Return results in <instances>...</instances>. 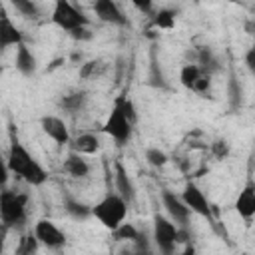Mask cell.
Returning <instances> with one entry per match:
<instances>
[{"label": "cell", "mask_w": 255, "mask_h": 255, "mask_svg": "<svg viewBox=\"0 0 255 255\" xmlns=\"http://www.w3.org/2000/svg\"><path fill=\"white\" fill-rule=\"evenodd\" d=\"M6 163H8V169H10L12 175H16L18 179L26 181L32 187H38L48 179V173H46L44 165L28 151V147L18 137L10 139L8 153H6Z\"/></svg>", "instance_id": "1"}, {"label": "cell", "mask_w": 255, "mask_h": 255, "mask_svg": "<svg viewBox=\"0 0 255 255\" xmlns=\"http://www.w3.org/2000/svg\"><path fill=\"white\" fill-rule=\"evenodd\" d=\"M128 209H129V203L120 193L110 191L92 207V217H96L102 223V227L114 231L122 221H126Z\"/></svg>", "instance_id": "2"}, {"label": "cell", "mask_w": 255, "mask_h": 255, "mask_svg": "<svg viewBox=\"0 0 255 255\" xmlns=\"http://www.w3.org/2000/svg\"><path fill=\"white\" fill-rule=\"evenodd\" d=\"M28 195L2 187L0 191V221L6 229H20L26 223Z\"/></svg>", "instance_id": "3"}, {"label": "cell", "mask_w": 255, "mask_h": 255, "mask_svg": "<svg viewBox=\"0 0 255 255\" xmlns=\"http://www.w3.org/2000/svg\"><path fill=\"white\" fill-rule=\"evenodd\" d=\"M133 124H135V120L126 112V108H124V104L118 96L112 104V110H110L104 126H102V131L106 135H110L118 145H126L131 139Z\"/></svg>", "instance_id": "4"}, {"label": "cell", "mask_w": 255, "mask_h": 255, "mask_svg": "<svg viewBox=\"0 0 255 255\" xmlns=\"http://www.w3.org/2000/svg\"><path fill=\"white\" fill-rule=\"evenodd\" d=\"M50 18H52L54 26H58L60 30H64L68 34L90 24L88 16L80 8H76L70 0H54V8H52V16Z\"/></svg>", "instance_id": "5"}, {"label": "cell", "mask_w": 255, "mask_h": 255, "mask_svg": "<svg viewBox=\"0 0 255 255\" xmlns=\"http://www.w3.org/2000/svg\"><path fill=\"white\" fill-rule=\"evenodd\" d=\"M151 239L163 255H171L177 247V225L169 217H165L161 213H155L153 215Z\"/></svg>", "instance_id": "6"}, {"label": "cell", "mask_w": 255, "mask_h": 255, "mask_svg": "<svg viewBox=\"0 0 255 255\" xmlns=\"http://www.w3.org/2000/svg\"><path fill=\"white\" fill-rule=\"evenodd\" d=\"M181 199L183 203L189 207L191 213H197L199 217H205L209 221H213V211H211V203L207 199V195L203 193V189L193 183V181H187L183 191H181Z\"/></svg>", "instance_id": "7"}, {"label": "cell", "mask_w": 255, "mask_h": 255, "mask_svg": "<svg viewBox=\"0 0 255 255\" xmlns=\"http://www.w3.org/2000/svg\"><path fill=\"white\" fill-rule=\"evenodd\" d=\"M179 84L195 94H207L211 86V76L203 72L195 62H187L179 70Z\"/></svg>", "instance_id": "8"}, {"label": "cell", "mask_w": 255, "mask_h": 255, "mask_svg": "<svg viewBox=\"0 0 255 255\" xmlns=\"http://www.w3.org/2000/svg\"><path fill=\"white\" fill-rule=\"evenodd\" d=\"M34 237L38 239L40 245H44L46 249H62L66 245V233L50 219H38L34 223Z\"/></svg>", "instance_id": "9"}, {"label": "cell", "mask_w": 255, "mask_h": 255, "mask_svg": "<svg viewBox=\"0 0 255 255\" xmlns=\"http://www.w3.org/2000/svg\"><path fill=\"white\" fill-rule=\"evenodd\" d=\"M161 205L165 207L167 217H169L175 225H187V223H189L191 211H189V207L183 203L181 195H177L175 191L163 189V191H161Z\"/></svg>", "instance_id": "10"}, {"label": "cell", "mask_w": 255, "mask_h": 255, "mask_svg": "<svg viewBox=\"0 0 255 255\" xmlns=\"http://www.w3.org/2000/svg\"><path fill=\"white\" fill-rule=\"evenodd\" d=\"M92 10L100 22L112 26H128V16L122 12L116 0H92Z\"/></svg>", "instance_id": "11"}, {"label": "cell", "mask_w": 255, "mask_h": 255, "mask_svg": "<svg viewBox=\"0 0 255 255\" xmlns=\"http://www.w3.org/2000/svg\"><path fill=\"white\" fill-rule=\"evenodd\" d=\"M20 42H24V36L20 32V28L12 22L6 6L0 2V52L18 46Z\"/></svg>", "instance_id": "12"}, {"label": "cell", "mask_w": 255, "mask_h": 255, "mask_svg": "<svg viewBox=\"0 0 255 255\" xmlns=\"http://www.w3.org/2000/svg\"><path fill=\"white\" fill-rule=\"evenodd\" d=\"M40 128H42V131L54 141V143H58V145H66V143H70V129H68V124L62 120V118H58V116H42V120H40Z\"/></svg>", "instance_id": "13"}, {"label": "cell", "mask_w": 255, "mask_h": 255, "mask_svg": "<svg viewBox=\"0 0 255 255\" xmlns=\"http://www.w3.org/2000/svg\"><path fill=\"white\" fill-rule=\"evenodd\" d=\"M14 66L16 70L26 76V78H32L38 70V60H36V54L30 50V46L26 42H20L16 46V56H14Z\"/></svg>", "instance_id": "14"}, {"label": "cell", "mask_w": 255, "mask_h": 255, "mask_svg": "<svg viewBox=\"0 0 255 255\" xmlns=\"http://www.w3.org/2000/svg\"><path fill=\"white\" fill-rule=\"evenodd\" d=\"M114 183H116V193H120L131 205L135 201V185H133V179L129 177V173H128V169L124 167L122 161H116Z\"/></svg>", "instance_id": "15"}, {"label": "cell", "mask_w": 255, "mask_h": 255, "mask_svg": "<svg viewBox=\"0 0 255 255\" xmlns=\"http://www.w3.org/2000/svg\"><path fill=\"white\" fill-rule=\"evenodd\" d=\"M235 211L245 219L251 221L255 215V183L247 181V185L239 191L237 199H235Z\"/></svg>", "instance_id": "16"}, {"label": "cell", "mask_w": 255, "mask_h": 255, "mask_svg": "<svg viewBox=\"0 0 255 255\" xmlns=\"http://www.w3.org/2000/svg\"><path fill=\"white\" fill-rule=\"evenodd\" d=\"M62 169H64L70 177H74V179H86V177L90 175V171H92V167H90L88 159H86L82 153L74 151V149L66 155Z\"/></svg>", "instance_id": "17"}, {"label": "cell", "mask_w": 255, "mask_h": 255, "mask_svg": "<svg viewBox=\"0 0 255 255\" xmlns=\"http://www.w3.org/2000/svg\"><path fill=\"white\" fill-rule=\"evenodd\" d=\"M70 141H72V149L78 151V153H82V155H94V153H98L102 149L100 137L96 133H92V131L80 133V135H76Z\"/></svg>", "instance_id": "18"}, {"label": "cell", "mask_w": 255, "mask_h": 255, "mask_svg": "<svg viewBox=\"0 0 255 255\" xmlns=\"http://www.w3.org/2000/svg\"><path fill=\"white\" fill-rule=\"evenodd\" d=\"M64 209H66L68 215L74 217V219H88V217L92 215V207H90V205H86L84 201H78V199H74V197H70V195L64 197Z\"/></svg>", "instance_id": "19"}, {"label": "cell", "mask_w": 255, "mask_h": 255, "mask_svg": "<svg viewBox=\"0 0 255 255\" xmlns=\"http://www.w3.org/2000/svg\"><path fill=\"white\" fill-rule=\"evenodd\" d=\"M195 64H197L203 72H207L209 76L219 70V58L215 56V52H213L211 48H201V50L197 52V62H195Z\"/></svg>", "instance_id": "20"}, {"label": "cell", "mask_w": 255, "mask_h": 255, "mask_svg": "<svg viewBox=\"0 0 255 255\" xmlns=\"http://www.w3.org/2000/svg\"><path fill=\"white\" fill-rule=\"evenodd\" d=\"M88 102V94L86 92H74V94H68L60 100V108L68 114H76L80 112Z\"/></svg>", "instance_id": "21"}, {"label": "cell", "mask_w": 255, "mask_h": 255, "mask_svg": "<svg viewBox=\"0 0 255 255\" xmlns=\"http://www.w3.org/2000/svg\"><path fill=\"white\" fill-rule=\"evenodd\" d=\"M175 18H177V12L171 10V8H161L159 12H155L151 16V24L157 28V30H171L175 26Z\"/></svg>", "instance_id": "22"}, {"label": "cell", "mask_w": 255, "mask_h": 255, "mask_svg": "<svg viewBox=\"0 0 255 255\" xmlns=\"http://www.w3.org/2000/svg\"><path fill=\"white\" fill-rule=\"evenodd\" d=\"M10 4L24 18H38V14H40L36 0H10Z\"/></svg>", "instance_id": "23"}, {"label": "cell", "mask_w": 255, "mask_h": 255, "mask_svg": "<svg viewBox=\"0 0 255 255\" xmlns=\"http://www.w3.org/2000/svg\"><path fill=\"white\" fill-rule=\"evenodd\" d=\"M112 233H114V237H116L118 241H133V239L139 235V229H137L133 223H126V221H122Z\"/></svg>", "instance_id": "24"}, {"label": "cell", "mask_w": 255, "mask_h": 255, "mask_svg": "<svg viewBox=\"0 0 255 255\" xmlns=\"http://www.w3.org/2000/svg\"><path fill=\"white\" fill-rule=\"evenodd\" d=\"M145 161H147L151 167H163V165L169 161V157H167V153H165L163 149H159V147H147V149H145Z\"/></svg>", "instance_id": "25"}, {"label": "cell", "mask_w": 255, "mask_h": 255, "mask_svg": "<svg viewBox=\"0 0 255 255\" xmlns=\"http://www.w3.org/2000/svg\"><path fill=\"white\" fill-rule=\"evenodd\" d=\"M38 239L34 237V233L32 235H26V237H22L20 239V245L16 247V253H34V251H38Z\"/></svg>", "instance_id": "26"}, {"label": "cell", "mask_w": 255, "mask_h": 255, "mask_svg": "<svg viewBox=\"0 0 255 255\" xmlns=\"http://www.w3.org/2000/svg\"><path fill=\"white\" fill-rule=\"evenodd\" d=\"M211 151H213V155L217 157V159H223V157H227L229 155V151H231V147H229V141L227 139H215L213 143H211Z\"/></svg>", "instance_id": "27"}, {"label": "cell", "mask_w": 255, "mask_h": 255, "mask_svg": "<svg viewBox=\"0 0 255 255\" xmlns=\"http://www.w3.org/2000/svg\"><path fill=\"white\" fill-rule=\"evenodd\" d=\"M131 6L135 10H139L141 14H151L153 12V0H129Z\"/></svg>", "instance_id": "28"}, {"label": "cell", "mask_w": 255, "mask_h": 255, "mask_svg": "<svg viewBox=\"0 0 255 255\" xmlns=\"http://www.w3.org/2000/svg\"><path fill=\"white\" fill-rule=\"evenodd\" d=\"M100 66H102V64H100V62H96V60L86 62V64L82 66V70H80V76H82V78H90V76L98 74V68H100Z\"/></svg>", "instance_id": "29"}, {"label": "cell", "mask_w": 255, "mask_h": 255, "mask_svg": "<svg viewBox=\"0 0 255 255\" xmlns=\"http://www.w3.org/2000/svg\"><path fill=\"white\" fill-rule=\"evenodd\" d=\"M8 179H10V169H8L6 157H2V153H0V189H2V187H6Z\"/></svg>", "instance_id": "30"}, {"label": "cell", "mask_w": 255, "mask_h": 255, "mask_svg": "<svg viewBox=\"0 0 255 255\" xmlns=\"http://www.w3.org/2000/svg\"><path fill=\"white\" fill-rule=\"evenodd\" d=\"M70 36H72V38H76V40H88V38H92V34H90V30H88V26H84V28H78V30L70 32Z\"/></svg>", "instance_id": "31"}, {"label": "cell", "mask_w": 255, "mask_h": 255, "mask_svg": "<svg viewBox=\"0 0 255 255\" xmlns=\"http://www.w3.org/2000/svg\"><path fill=\"white\" fill-rule=\"evenodd\" d=\"M245 64H247V68L253 72V68H255V48H249V50H247V54H245Z\"/></svg>", "instance_id": "32"}]
</instances>
